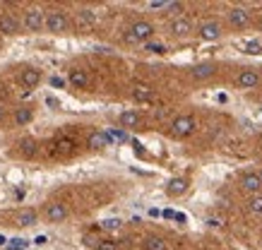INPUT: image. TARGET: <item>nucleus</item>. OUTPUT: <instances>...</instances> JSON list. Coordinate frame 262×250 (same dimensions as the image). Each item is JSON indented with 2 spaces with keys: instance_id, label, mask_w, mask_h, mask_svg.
<instances>
[{
  "instance_id": "obj_31",
  "label": "nucleus",
  "mask_w": 262,
  "mask_h": 250,
  "mask_svg": "<svg viewBox=\"0 0 262 250\" xmlns=\"http://www.w3.org/2000/svg\"><path fill=\"white\" fill-rule=\"evenodd\" d=\"M260 51H262L260 41H250V43H246V53H260Z\"/></svg>"
},
{
  "instance_id": "obj_33",
  "label": "nucleus",
  "mask_w": 262,
  "mask_h": 250,
  "mask_svg": "<svg viewBox=\"0 0 262 250\" xmlns=\"http://www.w3.org/2000/svg\"><path fill=\"white\" fill-rule=\"evenodd\" d=\"M51 84L60 89V87H65V80H63V77H51Z\"/></svg>"
},
{
  "instance_id": "obj_29",
  "label": "nucleus",
  "mask_w": 262,
  "mask_h": 250,
  "mask_svg": "<svg viewBox=\"0 0 262 250\" xmlns=\"http://www.w3.org/2000/svg\"><path fill=\"white\" fill-rule=\"evenodd\" d=\"M8 248H10V250H27V248H29V243L22 241V238H10Z\"/></svg>"
},
{
  "instance_id": "obj_12",
  "label": "nucleus",
  "mask_w": 262,
  "mask_h": 250,
  "mask_svg": "<svg viewBox=\"0 0 262 250\" xmlns=\"http://www.w3.org/2000/svg\"><path fill=\"white\" fill-rule=\"evenodd\" d=\"M17 145H19V147H17V152H19V156H22V159H34V156H36L39 145H36V140H34V138H22Z\"/></svg>"
},
{
  "instance_id": "obj_7",
  "label": "nucleus",
  "mask_w": 262,
  "mask_h": 250,
  "mask_svg": "<svg viewBox=\"0 0 262 250\" xmlns=\"http://www.w3.org/2000/svg\"><path fill=\"white\" fill-rule=\"evenodd\" d=\"M200 39L202 41H216L219 36H222V25L219 22H214V19H209V22H202L198 29Z\"/></svg>"
},
{
  "instance_id": "obj_18",
  "label": "nucleus",
  "mask_w": 262,
  "mask_h": 250,
  "mask_svg": "<svg viewBox=\"0 0 262 250\" xmlns=\"http://www.w3.org/2000/svg\"><path fill=\"white\" fill-rule=\"evenodd\" d=\"M133 99L140 101V104H149L151 99H154V92H151V87H147V84H137V87L133 89Z\"/></svg>"
},
{
  "instance_id": "obj_37",
  "label": "nucleus",
  "mask_w": 262,
  "mask_h": 250,
  "mask_svg": "<svg viewBox=\"0 0 262 250\" xmlns=\"http://www.w3.org/2000/svg\"><path fill=\"white\" fill-rule=\"evenodd\" d=\"M257 176H260V180H262V169H260V173H257Z\"/></svg>"
},
{
  "instance_id": "obj_25",
  "label": "nucleus",
  "mask_w": 262,
  "mask_h": 250,
  "mask_svg": "<svg viewBox=\"0 0 262 250\" xmlns=\"http://www.w3.org/2000/svg\"><path fill=\"white\" fill-rule=\"evenodd\" d=\"M29 121H32V111H29V108H17L15 111V123L17 125H27Z\"/></svg>"
},
{
  "instance_id": "obj_24",
  "label": "nucleus",
  "mask_w": 262,
  "mask_h": 250,
  "mask_svg": "<svg viewBox=\"0 0 262 250\" xmlns=\"http://www.w3.org/2000/svg\"><path fill=\"white\" fill-rule=\"evenodd\" d=\"M72 149H75V142H72V140H68V138H63V140H58V142H56V152L60 154V156L70 154Z\"/></svg>"
},
{
  "instance_id": "obj_26",
  "label": "nucleus",
  "mask_w": 262,
  "mask_h": 250,
  "mask_svg": "<svg viewBox=\"0 0 262 250\" xmlns=\"http://www.w3.org/2000/svg\"><path fill=\"white\" fill-rule=\"evenodd\" d=\"M248 210L253 212V214H262V195H250V200H248Z\"/></svg>"
},
{
  "instance_id": "obj_38",
  "label": "nucleus",
  "mask_w": 262,
  "mask_h": 250,
  "mask_svg": "<svg viewBox=\"0 0 262 250\" xmlns=\"http://www.w3.org/2000/svg\"><path fill=\"white\" fill-rule=\"evenodd\" d=\"M260 29H262V22H260Z\"/></svg>"
},
{
  "instance_id": "obj_28",
  "label": "nucleus",
  "mask_w": 262,
  "mask_h": 250,
  "mask_svg": "<svg viewBox=\"0 0 262 250\" xmlns=\"http://www.w3.org/2000/svg\"><path fill=\"white\" fill-rule=\"evenodd\" d=\"M101 229H106V231H118V229H123V221H120V219H103Z\"/></svg>"
},
{
  "instance_id": "obj_15",
  "label": "nucleus",
  "mask_w": 262,
  "mask_h": 250,
  "mask_svg": "<svg viewBox=\"0 0 262 250\" xmlns=\"http://www.w3.org/2000/svg\"><path fill=\"white\" fill-rule=\"evenodd\" d=\"M113 140L108 138V132H92L87 140V145L92 147V149H103V147H108Z\"/></svg>"
},
{
  "instance_id": "obj_19",
  "label": "nucleus",
  "mask_w": 262,
  "mask_h": 250,
  "mask_svg": "<svg viewBox=\"0 0 262 250\" xmlns=\"http://www.w3.org/2000/svg\"><path fill=\"white\" fill-rule=\"evenodd\" d=\"M36 221H39L36 210H29V207H27V210H22L19 214H17V224H19V226H34Z\"/></svg>"
},
{
  "instance_id": "obj_10",
  "label": "nucleus",
  "mask_w": 262,
  "mask_h": 250,
  "mask_svg": "<svg viewBox=\"0 0 262 250\" xmlns=\"http://www.w3.org/2000/svg\"><path fill=\"white\" fill-rule=\"evenodd\" d=\"M260 84V75L255 73V70H243V73H238V77H236V87L238 89H253Z\"/></svg>"
},
{
  "instance_id": "obj_9",
  "label": "nucleus",
  "mask_w": 262,
  "mask_h": 250,
  "mask_svg": "<svg viewBox=\"0 0 262 250\" xmlns=\"http://www.w3.org/2000/svg\"><path fill=\"white\" fill-rule=\"evenodd\" d=\"M241 188L250 195H260V190H262L260 176H257V173H243V176H241Z\"/></svg>"
},
{
  "instance_id": "obj_6",
  "label": "nucleus",
  "mask_w": 262,
  "mask_h": 250,
  "mask_svg": "<svg viewBox=\"0 0 262 250\" xmlns=\"http://www.w3.org/2000/svg\"><path fill=\"white\" fill-rule=\"evenodd\" d=\"M43 214H46V219L51 224H60V221L68 219V207H65L63 202H51V204H46Z\"/></svg>"
},
{
  "instance_id": "obj_8",
  "label": "nucleus",
  "mask_w": 262,
  "mask_h": 250,
  "mask_svg": "<svg viewBox=\"0 0 262 250\" xmlns=\"http://www.w3.org/2000/svg\"><path fill=\"white\" fill-rule=\"evenodd\" d=\"M190 32H192V22L188 17H176L171 22V34L176 39H185V36H190Z\"/></svg>"
},
{
  "instance_id": "obj_16",
  "label": "nucleus",
  "mask_w": 262,
  "mask_h": 250,
  "mask_svg": "<svg viewBox=\"0 0 262 250\" xmlns=\"http://www.w3.org/2000/svg\"><path fill=\"white\" fill-rule=\"evenodd\" d=\"M70 84L72 87H77V89H84L89 87V75L84 73V70H80V67H75V70H70Z\"/></svg>"
},
{
  "instance_id": "obj_36",
  "label": "nucleus",
  "mask_w": 262,
  "mask_h": 250,
  "mask_svg": "<svg viewBox=\"0 0 262 250\" xmlns=\"http://www.w3.org/2000/svg\"><path fill=\"white\" fill-rule=\"evenodd\" d=\"M3 118H5V108L0 106V123H3Z\"/></svg>"
},
{
  "instance_id": "obj_30",
  "label": "nucleus",
  "mask_w": 262,
  "mask_h": 250,
  "mask_svg": "<svg viewBox=\"0 0 262 250\" xmlns=\"http://www.w3.org/2000/svg\"><path fill=\"white\" fill-rule=\"evenodd\" d=\"M108 138L113 142H127V132L125 130H108Z\"/></svg>"
},
{
  "instance_id": "obj_5",
  "label": "nucleus",
  "mask_w": 262,
  "mask_h": 250,
  "mask_svg": "<svg viewBox=\"0 0 262 250\" xmlns=\"http://www.w3.org/2000/svg\"><path fill=\"white\" fill-rule=\"evenodd\" d=\"M229 22L233 29H246L250 25V12H248L243 5H236V8L229 10Z\"/></svg>"
},
{
  "instance_id": "obj_35",
  "label": "nucleus",
  "mask_w": 262,
  "mask_h": 250,
  "mask_svg": "<svg viewBox=\"0 0 262 250\" xmlns=\"http://www.w3.org/2000/svg\"><path fill=\"white\" fill-rule=\"evenodd\" d=\"M10 243V238H5V236H0V248H3V245H8Z\"/></svg>"
},
{
  "instance_id": "obj_23",
  "label": "nucleus",
  "mask_w": 262,
  "mask_h": 250,
  "mask_svg": "<svg viewBox=\"0 0 262 250\" xmlns=\"http://www.w3.org/2000/svg\"><path fill=\"white\" fill-rule=\"evenodd\" d=\"M77 22H80L84 29H89V27L96 25V15L92 10H80V12H77Z\"/></svg>"
},
{
  "instance_id": "obj_14",
  "label": "nucleus",
  "mask_w": 262,
  "mask_h": 250,
  "mask_svg": "<svg viewBox=\"0 0 262 250\" xmlns=\"http://www.w3.org/2000/svg\"><path fill=\"white\" fill-rule=\"evenodd\" d=\"M188 186H190V183H188L185 178H171L166 186V193L171 195V197H178V195H183L188 190Z\"/></svg>"
},
{
  "instance_id": "obj_32",
  "label": "nucleus",
  "mask_w": 262,
  "mask_h": 250,
  "mask_svg": "<svg viewBox=\"0 0 262 250\" xmlns=\"http://www.w3.org/2000/svg\"><path fill=\"white\" fill-rule=\"evenodd\" d=\"M171 3H166V0H151L149 3V8L151 10H164V8H168Z\"/></svg>"
},
{
  "instance_id": "obj_1",
  "label": "nucleus",
  "mask_w": 262,
  "mask_h": 250,
  "mask_svg": "<svg viewBox=\"0 0 262 250\" xmlns=\"http://www.w3.org/2000/svg\"><path fill=\"white\" fill-rule=\"evenodd\" d=\"M151 36H154V25H149V22H135L125 32L127 43H147Z\"/></svg>"
},
{
  "instance_id": "obj_11",
  "label": "nucleus",
  "mask_w": 262,
  "mask_h": 250,
  "mask_svg": "<svg viewBox=\"0 0 262 250\" xmlns=\"http://www.w3.org/2000/svg\"><path fill=\"white\" fill-rule=\"evenodd\" d=\"M84 245L92 250H120L116 241H108V238H96V236H84Z\"/></svg>"
},
{
  "instance_id": "obj_20",
  "label": "nucleus",
  "mask_w": 262,
  "mask_h": 250,
  "mask_svg": "<svg viewBox=\"0 0 262 250\" xmlns=\"http://www.w3.org/2000/svg\"><path fill=\"white\" fill-rule=\"evenodd\" d=\"M214 75V65L212 63H200L192 67V77L195 80H207V77H212Z\"/></svg>"
},
{
  "instance_id": "obj_2",
  "label": "nucleus",
  "mask_w": 262,
  "mask_h": 250,
  "mask_svg": "<svg viewBox=\"0 0 262 250\" xmlns=\"http://www.w3.org/2000/svg\"><path fill=\"white\" fill-rule=\"evenodd\" d=\"M46 29L53 34H63L70 29V19H68V15L65 12H60V10H53V12H48L46 15Z\"/></svg>"
},
{
  "instance_id": "obj_17",
  "label": "nucleus",
  "mask_w": 262,
  "mask_h": 250,
  "mask_svg": "<svg viewBox=\"0 0 262 250\" xmlns=\"http://www.w3.org/2000/svg\"><path fill=\"white\" fill-rule=\"evenodd\" d=\"M41 82V73L39 70H34V67H27V70H22V87L27 89H34L36 84Z\"/></svg>"
},
{
  "instance_id": "obj_34",
  "label": "nucleus",
  "mask_w": 262,
  "mask_h": 250,
  "mask_svg": "<svg viewBox=\"0 0 262 250\" xmlns=\"http://www.w3.org/2000/svg\"><path fill=\"white\" fill-rule=\"evenodd\" d=\"M34 243H36V245H43V243H46V236H36V238H34Z\"/></svg>"
},
{
  "instance_id": "obj_22",
  "label": "nucleus",
  "mask_w": 262,
  "mask_h": 250,
  "mask_svg": "<svg viewBox=\"0 0 262 250\" xmlns=\"http://www.w3.org/2000/svg\"><path fill=\"white\" fill-rule=\"evenodd\" d=\"M120 125L123 128H137L140 125V116L135 111H123L120 113Z\"/></svg>"
},
{
  "instance_id": "obj_13",
  "label": "nucleus",
  "mask_w": 262,
  "mask_h": 250,
  "mask_svg": "<svg viewBox=\"0 0 262 250\" xmlns=\"http://www.w3.org/2000/svg\"><path fill=\"white\" fill-rule=\"evenodd\" d=\"M19 32V22L12 15H0V34L5 36H15Z\"/></svg>"
},
{
  "instance_id": "obj_27",
  "label": "nucleus",
  "mask_w": 262,
  "mask_h": 250,
  "mask_svg": "<svg viewBox=\"0 0 262 250\" xmlns=\"http://www.w3.org/2000/svg\"><path fill=\"white\" fill-rule=\"evenodd\" d=\"M144 51L157 53V56H164V53H166V46H164V43H159V41H147V43H144Z\"/></svg>"
},
{
  "instance_id": "obj_4",
  "label": "nucleus",
  "mask_w": 262,
  "mask_h": 250,
  "mask_svg": "<svg viewBox=\"0 0 262 250\" xmlns=\"http://www.w3.org/2000/svg\"><path fill=\"white\" fill-rule=\"evenodd\" d=\"M41 27H46V15L41 8H29L24 12V29L27 32H41Z\"/></svg>"
},
{
  "instance_id": "obj_21",
  "label": "nucleus",
  "mask_w": 262,
  "mask_h": 250,
  "mask_svg": "<svg viewBox=\"0 0 262 250\" xmlns=\"http://www.w3.org/2000/svg\"><path fill=\"white\" fill-rule=\"evenodd\" d=\"M142 250H168V245L159 236H147L142 241Z\"/></svg>"
},
{
  "instance_id": "obj_3",
  "label": "nucleus",
  "mask_w": 262,
  "mask_h": 250,
  "mask_svg": "<svg viewBox=\"0 0 262 250\" xmlns=\"http://www.w3.org/2000/svg\"><path fill=\"white\" fill-rule=\"evenodd\" d=\"M195 132V118L192 116H178L171 123V135L173 138H188Z\"/></svg>"
}]
</instances>
